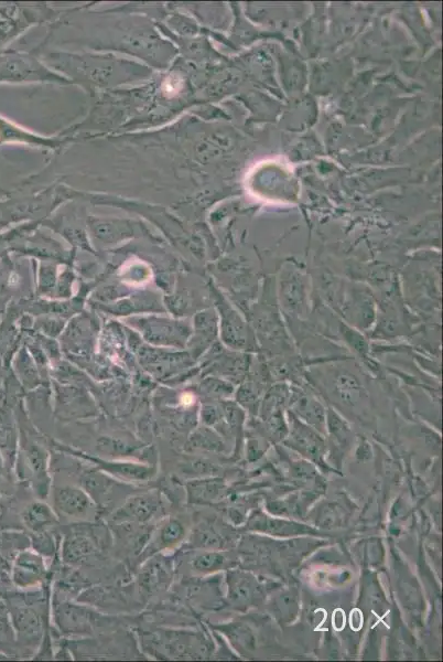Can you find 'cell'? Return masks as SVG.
Here are the masks:
<instances>
[{"label":"cell","mask_w":443,"mask_h":662,"mask_svg":"<svg viewBox=\"0 0 443 662\" xmlns=\"http://www.w3.org/2000/svg\"><path fill=\"white\" fill-rule=\"evenodd\" d=\"M140 639L149 656L157 659L185 660L209 657L208 639L200 632L165 628L144 633Z\"/></svg>","instance_id":"1"},{"label":"cell","mask_w":443,"mask_h":662,"mask_svg":"<svg viewBox=\"0 0 443 662\" xmlns=\"http://www.w3.org/2000/svg\"><path fill=\"white\" fill-rule=\"evenodd\" d=\"M7 600L8 613L19 643L39 649L47 635L46 592L13 594Z\"/></svg>","instance_id":"2"},{"label":"cell","mask_w":443,"mask_h":662,"mask_svg":"<svg viewBox=\"0 0 443 662\" xmlns=\"http://www.w3.org/2000/svg\"><path fill=\"white\" fill-rule=\"evenodd\" d=\"M52 616L58 632L64 636H91L112 624L110 617L94 610L89 604L60 600L56 596L52 601Z\"/></svg>","instance_id":"3"},{"label":"cell","mask_w":443,"mask_h":662,"mask_svg":"<svg viewBox=\"0 0 443 662\" xmlns=\"http://www.w3.org/2000/svg\"><path fill=\"white\" fill-rule=\"evenodd\" d=\"M50 495L57 515L73 521H91L101 511L81 486L57 485L52 487Z\"/></svg>","instance_id":"4"},{"label":"cell","mask_w":443,"mask_h":662,"mask_svg":"<svg viewBox=\"0 0 443 662\" xmlns=\"http://www.w3.org/2000/svg\"><path fill=\"white\" fill-rule=\"evenodd\" d=\"M68 452L75 456L84 459L100 469L103 473L118 480L126 485H145L151 482L157 474L158 469L156 466L147 465L138 462H125V461H108L100 457L91 456L82 452H75L69 450Z\"/></svg>","instance_id":"5"},{"label":"cell","mask_w":443,"mask_h":662,"mask_svg":"<svg viewBox=\"0 0 443 662\" xmlns=\"http://www.w3.org/2000/svg\"><path fill=\"white\" fill-rule=\"evenodd\" d=\"M46 560L34 549L20 551L12 564V583L25 591L46 585L50 579Z\"/></svg>","instance_id":"6"},{"label":"cell","mask_w":443,"mask_h":662,"mask_svg":"<svg viewBox=\"0 0 443 662\" xmlns=\"http://www.w3.org/2000/svg\"><path fill=\"white\" fill-rule=\"evenodd\" d=\"M162 509V499L157 490H148L129 496L113 514L114 522H132L149 525Z\"/></svg>","instance_id":"7"},{"label":"cell","mask_w":443,"mask_h":662,"mask_svg":"<svg viewBox=\"0 0 443 662\" xmlns=\"http://www.w3.org/2000/svg\"><path fill=\"white\" fill-rule=\"evenodd\" d=\"M186 537V527L179 519L167 517L160 520L151 532L146 547L138 555V563L142 564L154 555L177 549Z\"/></svg>","instance_id":"8"},{"label":"cell","mask_w":443,"mask_h":662,"mask_svg":"<svg viewBox=\"0 0 443 662\" xmlns=\"http://www.w3.org/2000/svg\"><path fill=\"white\" fill-rule=\"evenodd\" d=\"M99 541L92 533L73 530L61 542V560L70 568L88 563L99 553Z\"/></svg>","instance_id":"9"},{"label":"cell","mask_w":443,"mask_h":662,"mask_svg":"<svg viewBox=\"0 0 443 662\" xmlns=\"http://www.w3.org/2000/svg\"><path fill=\"white\" fill-rule=\"evenodd\" d=\"M140 565L142 568H140L137 579L140 594L149 596L167 589L172 581V574H174L171 560L158 554Z\"/></svg>","instance_id":"10"},{"label":"cell","mask_w":443,"mask_h":662,"mask_svg":"<svg viewBox=\"0 0 443 662\" xmlns=\"http://www.w3.org/2000/svg\"><path fill=\"white\" fill-rule=\"evenodd\" d=\"M185 489L188 503L199 506L218 504L229 491L225 480L218 476L190 479Z\"/></svg>","instance_id":"11"},{"label":"cell","mask_w":443,"mask_h":662,"mask_svg":"<svg viewBox=\"0 0 443 662\" xmlns=\"http://www.w3.org/2000/svg\"><path fill=\"white\" fill-rule=\"evenodd\" d=\"M293 418V429H291L287 445L293 447L301 455L309 458L317 464H323V456L326 453V443L322 437L311 427L299 422L295 416Z\"/></svg>","instance_id":"12"},{"label":"cell","mask_w":443,"mask_h":662,"mask_svg":"<svg viewBox=\"0 0 443 662\" xmlns=\"http://www.w3.org/2000/svg\"><path fill=\"white\" fill-rule=\"evenodd\" d=\"M247 528L276 537H294L316 533L312 528L300 525L298 522L268 517L261 511L254 512L248 519Z\"/></svg>","instance_id":"13"},{"label":"cell","mask_w":443,"mask_h":662,"mask_svg":"<svg viewBox=\"0 0 443 662\" xmlns=\"http://www.w3.org/2000/svg\"><path fill=\"white\" fill-rule=\"evenodd\" d=\"M229 600L234 606L252 605L261 599L263 590L253 575L242 571L228 574Z\"/></svg>","instance_id":"14"},{"label":"cell","mask_w":443,"mask_h":662,"mask_svg":"<svg viewBox=\"0 0 443 662\" xmlns=\"http://www.w3.org/2000/svg\"><path fill=\"white\" fill-rule=\"evenodd\" d=\"M121 485L123 483L96 468L95 471L82 474L79 486L91 496L95 504L102 510L105 503L107 504L108 501L112 500L111 497Z\"/></svg>","instance_id":"15"},{"label":"cell","mask_w":443,"mask_h":662,"mask_svg":"<svg viewBox=\"0 0 443 662\" xmlns=\"http://www.w3.org/2000/svg\"><path fill=\"white\" fill-rule=\"evenodd\" d=\"M20 518L28 533L52 530L59 522L57 512L41 499L27 505L21 511Z\"/></svg>","instance_id":"16"},{"label":"cell","mask_w":443,"mask_h":662,"mask_svg":"<svg viewBox=\"0 0 443 662\" xmlns=\"http://www.w3.org/2000/svg\"><path fill=\"white\" fill-rule=\"evenodd\" d=\"M294 412L300 419L313 426L320 433L326 432L327 415L322 405L306 394H297L293 401Z\"/></svg>","instance_id":"17"},{"label":"cell","mask_w":443,"mask_h":662,"mask_svg":"<svg viewBox=\"0 0 443 662\" xmlns=\"http://www.w3.org/2000/svg\"><path fill=\"white\" fill-rule=\"evenodd\" d=\"M229 567V560L218 550H207L194 555L191 569L200 575L213 574Z\"/></svg>","instance_id":"18"},{"label":"cell","mask_w":443,"mask_h":662,"mask_svg":"<svg viewBox=\"0 0 443 662\" xmlns=\"http://www.w3.org/2000/svg\"><path fill=\"white\" fill-rule=\"evenodd\" d=\"M190 546L196 549L219 550L224 547V538L211 525H200L193 530Z\"/></svg>","instance_id":"19"},{"label":"cell","mask_w":443,"mask_h":662,"mask_svg":"<svg viewBox=\"0 0 443 662\" xmlns=\"http://www.w3.org/2000/svg\"><path fill=\"white\" fill-rule=\"evenodd\" d=\"M31 549L42 555V557L53 558L60 551L61 544L54 531L47 530L37 533H28Z\"/></svg>","instance_id":"20"},{"label":"cell","mask_w":443,"mask_h":662,"mask_svg":"<svg viewBox=\"0 0 443 662\" xmlns=\"http://www.w3.org/2000/svg\"><path fill=\"white\" fill-rule=\"evenodd\" d=\"M273 606L280 621L293 622L299 612L298 594L295 591H286L277 597Z\"/></svg>","instance_id":"21"},{"label":"cell","mask_w":443,"mask_h":662,"mask_svg":"<svg viewBox=\"0 0 443 662\" xmlns=\"http://www.w3.org/2000/svg\"><path fill=\"white\" fill-rule=\"evenodd\" d=\"M190 446L194 450H205L210 452H223L225 450V445L220 439L219 435H216L214 432H211L204 427V430H201L191 437Z\"/></svg>","instance_id":"22"},{"label":"cell","mask_w":443,"mask_h":662,"mask_svg":"<svg viewBox=\"0 0 443 662\" xmlns=\"http://www.w3.org/2000/svg\"><path fill=\"white\" fill-rule=\"evenodd\" d=\"M219 471L220 468L214 463L207 461V459H197V461L189 463V466L183 469L182 474L189 475L194 479L216 476L219 474Z\"/></svg>","instance_id":"23"},{"label":"cell","mask_w":443,"mask_h":662,"mask_svg":"<svg viewBox=\"0 0 443 662\" xmlns=\"http://www.w3.org/2000/svg\"><path fill=\"white\" fill-rule=\"evenodd\" d=\"M342 519L340 508H337L336 505H328L320 511L317 523L320 527L337 528L341 526Z\"/></svg>","instance_id":"24"},{"label":"cell","mask_w":443,"mask_h":662,"mask_svg":"<svg viewBox=\"0 0 443 662\" xmlns=\"http://www.w3.org/2000/svg\"><path fill=\"white\" fill-rule=\"evenodd\" d=\"M291 475L296 479L301 480V482H308V480L317 477V472L311 464L307 462H298L295 463L293 468H291Z\"/></svg>","instance_id":"25"},{"label":"cell","mask_w":443,"mask_h":662,"mask_svg":"<svg viewBox=\"0 0 443 662\" xmlns=\"http://www.w3.org/2000/svg\"><path fill=\"white\" fill-rule=\"evenodd\" d=\"M10 574H12V565L0 554V584L12 582Z\"/></svg>","instance_id":"26"},{"label":"cell","mask_w":443,"mask_h":662,"mask_svg":"<svg viewBox=\"0 0 443 662\" xmlns=\"http://www.w3.org/2000/svg\"><path fill=\"white\" fill-rule=\"evenodd\" d=\"M264 451L261 446H259L258 441H250L248 443V456H250L251 461H256L259 457H262Z\"/></svg>","instance_id":"27"},{"label":"cell","mask_w":443,"mask_h":662,"mask_svg":"<svg viewBox=\"0 0 443 662\" xmlns=\"http://www.w3.org/2000/svg\"><path fill=\"white\" fill-rule=\"evenodd\" d=\"M8 475H9V469L6 466L4 457L2 456V454H0V489L3 488Z\"/></svg>","instance_id":"28"}]
</instances>
